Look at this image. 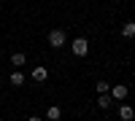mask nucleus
<instances>
[{
    "instance_id": "nucleus-1",
    "label": "nucleus",
    "mask_w": 135,
    "mask_h": 121,
    "mask_svg": "<svg viewBox=\"0 0 135 121\" xmlns=\"http://www.w3.org/2000/svg\"><path fill=\"white\" fill-rule=\"evenodd\" d=\"M65 40H68V38H65V30H51V32H49V46H51V49H62Z\"/></svg>"
},
{
    "instance_id": "nucleus-2",
    "label": "nucleus",
    "mask_w": 135,
    "mask_h": 121,
    "mask_svg": "<svg viewBox=\"0 0 135 121\" xmlns=\"http://www.w3.org/2000/svg\"><path fill=\"white\" fill-rule=\"evenodd\" d=\"M70 49H73L76 57H86V51H89V40H86V38H76V40L70 43Z\"/></svg>"
},
{
    "instance_id": "nucleus-3",
    "label": "nucleus",
    "mask_w": 135,
    "mask_h": 121,
    "mask_svg": "<svg viewBox=\"0 0 135 121\" xmlns=\"http://www.w3.org/2000/svg\"><path fill=\"white\" fill-rule=\"evenodd\" d=\"M127 94H130V89H127L124 83H116L114 89H111V97H114V100H124Z\"/></svg>"
},
{
    "instance_id": "nucleus-4",
    "label": "nucleus",
    "mask_w": 135,
    "mask_h": 121,
    "mask_svg": "<svg viewBox=\"0 0 135 121\" xmlns=\"http://www.w3.org/2000/svg\"><path fill=\"white\" fill-rule=\"evenodd\" d=\"M119 118H122V121H132V118H135L132 105H122V108H119Z\"/></svg>"
},
{
    "instance_id": "nucleus-5",
    "label": "nucleus",
    "mask_w": 135,
    "mask_h": 121,
    "mask_svg": "<svg viewBox=\"0 0 135 121\" xmlns=\"http://www.w3.org/2000/svg\"><path fill=\"white\" fill-rule=\"evenodd\" d=\"M60 116H62V108L60 105H51L49 111H46V118L49 121H60Z\"/></svg>"
},
{
    "instance_id": "nucleus-6",
    "label": "nucleus",
    "mask_w": 135,
    "mask_h": 121,
    "mask_svg": "<svg viewBox=\"0 0 135 121\" xmlns=\"http://www.w3.org/2000/svg\"><path fill=\"white\" fill-rule=\"evenodd\" d=\"M25 62H27L25 54H19V51H16V54H11V65H14V67H22Z\"/></svg>"
},
{
    "instance_id": "nucleus-7",
    "label": "nucleus",
    "mask_w": 135,
    "mask_h": 121,
    "mask_svg": "<svg viewBox=\"0 0 135 121\" xmlns=\"http://www.w3.org/2000/svg\"><path fill=\"white\" fill-rule=\"evenodd\" d=\"M32 78H35V81H46L49 78V70L46 67H35V70H32Z\"/></svg>"
},
{
    "instance_id": "nucleus-8",
    "label": "nucleus",
    "mask_w": 135,
    "mask_h": 121,
    "mask_svg": "<svg viewBox=\"0 0 135 121\" xmlns=\"http://www.w3.org/2000/svg\"><path fill=\"white\" fill-rule=\"evenodd\" d=\"M122 35L124 38H135V22H127V24L122 27Z\"/></svg>"
},
{
    "instance_id": "nucleus-9",
    "label": "nucleus",
    "mask_w": 135,
    "mask_h": 121,
    "mask_svg": "<svg viewBox=\"0 0 135 121\" xmlns=\"http://www.w3.org/2000/svg\"><path fill=\"white\" fill-rule=\"evenodd\" d=\"M11 83H14V86H22V83H25V75H22L19 70H16V73H11Z\"/></svg>"
},
{
    "instance_id": "nucleus-10",
    "label": "nucleus",
    "mask_w": 135,
    "mask_h": 121,
    "mask_svg": "<svg viewBox=\"0 0 135 121\" xmlns=\"http://www.w3.org/2000/svg\"><path fill=\"white\" fill-rule=\"evenodd\" d=\"M95 89H97L100 94H108V81H97V83H95Z\"/></svg>"
},
{
    "instance_id": "nucleus-11",
    "label": "nucleus",
    "mask_w": 135,
    "mask_h": 121,
    "mask_svg": "<svg viewBox=\"0 0 135 121\" xmlns=\"http://www.w3.org/2000/svg\"><path fill=\"white\" fill-rule=\"evenodd\" d=\"M97 105H100V108H108V105H111V97H108V94H100Z\"/></svg>"
},
{
    "instance_id": "nucleus-12",
    "label": "nucleus",
    "mask_w": 135,
    "mask_h": 121,
    "mask_svg": "<svg viewBox=\"0 0 135 121\" xmlns=\"http://www.w3.org/2000/svg\"><path fill=\"white\" fill-rule=\"evenodd\" d=\"M30 121H41V116H30Z\"/></svg>"
}]
</instances>
